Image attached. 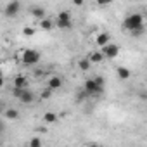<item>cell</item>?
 <instances>
[{"instance_id":"83f0119b","label":"cell","mask_w":147,"mask_h":147,"mask_svg":"<svg viewBox=\"0 0 147 147\" xmlns=\"http://www.w3.org/2000/svg\"><path fill=\"white\" fill-rule=\"evenodd\" d=\"M0 76H4V75H2V69H0Z\"/></svg>"},{"instance_id":"484cf974","label":"cell","mask_w":147,"mask_h":147,"mask_svg":"<svg viewBox=\"0 0 147 147\" xmlns=\"http://www.w3.org/2000/svg\"><path fill=\"white\" fill-rule=\"evenodd\" d=\"M4 128H5V125H4L2 121H0V133H2V131H4Z\"/></svg>"},{"instance_id":"ffe728a7","label":"cell","mask_w":147,"mask_h":147,"mask_svg":"<svg viewBox=\"0 0 147 147\" xmlns=\"http://www.w3.org/2000/svg\"><path fill=\"white\" fill-rule=\"evenodd\" d=\"M50 95H52V88H45V90H42V94H40V97L43 99V100H47V99H50Z\"/></svg>"},{"instance_id":"8fae6325","label":"cell","mask_w":147,"mask_h":147,"mask_svg":"<svg viewBox=\"0 0 147 147\" xmlns=\"http://www.w3.org/2000/svg\"><path fill=\"white\" fill-rule=\"evenodd\" d=\"M109 40H111L109 33H99V35H97V38H95V43H97L99 47H104L106 43H109Z\"/></svg>"},{"instance_id":"d4e9b609","label":"cell","mask_w":147,"mask_h":147,"mask_svg":"<svg viewBox=\"0 0 147 147\" xmlns=\"http://www.w3.org/2000/svg\"><path fill=\"white\" fill-rule=\"evenodd\" d=\"M5 85V80H4V76H0V88H2Z\"/></svg>"},{"instance_id":"8992f818","label":"cell","mask_w":147,"mask_h":147,"mask_svg":"<svg viewBox=\"0 0 147 147\" xmlns=\"http://www.w3.org/2000/svg\"><path fill=\"white\" fill-rule=\"evenodd\" d=\"M102 50V54H104V57H107V59H114V57H118L119 55V47L116 45V43H106L104 47H100Z\"/></svg>"},{"instance_id":"4316f807","label":"cell","mask_w":147,"mask_h":147,"mask_svg":"<svg viewBox=\"0 0 147 147\" xmlns=\"http://www.w3.org/2000/svg\"><path fill=\"white\" fill-rule=\"evenodd\" d=\"M2 106H4V104H2V102H0V114H2V111H4V107H2Z\"/></svg>"},{"instance_id":"9c48e42d","label":"cell","mask_w":147,"mask_h":147,"mask_svg":"<svg viewBox=\"0 0 147 147\" xmlns=\"http://www.w3.org/2000/svg\"><path fill=\"white\" fill-rule=\"evenodd\" d=\"M88 61H90L92 64H99V62L104 61V54H102L100 50H95V52H92V54L88 55Z\"/></svg>"},{"instance_id":"ba28073f","label":"cell","mask_w":147,"mask_h":147,"mask_svg":"<svg viewBox=\"0 0 147 147\" xmlns=\"http://www.w3.org/2000/svg\"><path fill=\"white\" fill-rule=\"evenodd\" d=\"M47 87H49V88H52V90H57V88H61V87H62V80H61L59 76H50V78H49V82H47Z\"/></svg>"},{"instance_id":"277c9868","label":"cell","mask_w":147,"mask_h":147,"mask_svg":"<svg viewBox=\"0 0 147 147\" xmlns=\"http://www.w3.org/2000/svg\"><path fill=\"white\" fill-rule=\"evenodd\" d=\"M83 90H85V94H87V95H100V94L104 92V87H100L94 78H90V80H87V82H85Z\"/></svg>"},{"instance_id":"603a6c76","label":"cell","mask_w":147,"mask_h":147,"mask_svg":"<svg viewBox=\"0 0 147 147\" xmlns=\"http://www.w3.org/2000/svg\"><path fill=\"white\" fill-rule=\"evenodd\" d=\"M95 2H97V5L104 7V5H109L111 4V0H95Z\"/></svg>"},{"instance_id":"cb8c5ba5","label":"cell","mask_w":147,"mask_h":147,"mask_svg":"<svg viewBox=\"0 0 147 147\" xmlns=\"http://www.w3.org/2000/svg\"><path fill=\"white\" fill-rule=\"evenodd\" d=\"M73 4H75V5H78V7H80V5H83V0H73Z\"/></svg>"},{"instance_id":"5bb4252c","label":"cell","mask_w":147,"mask_h":147,"mask_svg":"<svg viewBox=\"0 0 147 147\" xmlns=\"http://www.w3.org/2000/svg\"><path fill=\"white\" fill-rule=\"evenodd\" d=\"M116 73H118L119 80H128V78H130V69H126V67H123V66H119V67L116 69Z\"/></svg>"},{"instance_id":"d6986e66","label":"cell","mask_w":147,"mask_h":147,"mask_svg":"<svg viewBox=\"0 0 147 147\" xmlns=\"http://www.w3.org/2000/svg\"><path fill=\"white\" fill-rule=\"evenodd\" d=\"M35 33H36V30H35V28H30V26L23 28V36H33Z\"/></svg>"},{"instance_id":"3957f363","label":"cell","mask_w":147,"mask_h":147,"mask_svg":"<svg viewBox=\"0 0 147 147\" xmlns=\"http://www.w3.org/2000/svg\"><path fill=\"white\" fill-rule=\"evenodd\" d=\"M54 24L57 26V28H61V30H67V28H71V14L67 12V11H62V12H59L57 14V18H55V21H54Z\"/></svg>"},{"instance_id":"44dd1931","label":"cell","mask_w":147,"mask_h":147,"mask_svg":"<svg viewBox=\"0 0 147 147\" xmlns=\"http://www.w3.org/2000/svg\"><path fill=\"white\" fill-rule=\"evenodd\" d=\"M28 145H30V147H40V145H42V140H40L38 137H35V138H31V140L28 142Z\"/></svg>"},{"instance_id":"52a82bcc","label":"cell","mask_w":147,"mask_h":147,"mask_svg":"<svg viewBox=\"0 0 147 147\" xmlns=\"http://www.w3.org/2000/svg\"><path fill=\"white\" fill-rule=\"evenodd\" d=\"M19 11H21V2H19V0H11V2L5 5L4 14H5L7 18H16V16L19 14Z\"/></svg>"},{"instance_id":"4fadbf2b","label":"cell","mask_w":147,"mask_h":147,"mask_svg":"<svg viewBox=\"0 0 147 147\" xmlns=\"http://www.w3.org/2000/svg\"><path fill=\"white\" fill-rule=\"evenodd\" d=\"M5 118L7 119H11V121H14V119H18L19 118V111L18 109H14V107H9V109H5Z\"/></svg>"},{"instance_id":"7c38bea8","label":"cell","mask_w":147,"mask_h":147,"mask_svg":"<svg viewBox=\"0 0 147 147\" xmlns=\"http://www.w3.org/2000/svg\"><path fill=\"white\" fill-rule=\"evenodd\" d=\"M31 16H33V18H36V19H43V18H45V9H43V7H40V5L31 7Z\"/></svg>"},{"instance_id":"9a60e30c","label":"cell","mask_w":147,"mask_h":147,"mask_svg":"<svg viewBox=\"0 0 147 147\" xmlns=\"http://www.w3.org/2000/svg\"><path fill=\"white\" fill-rule=\"evenodd\" d=\"M40 26H42L43 30H52L55 24H54V21H52V19H49V18H43V19H40Z\"/></svg>"},{"instance_id":"5b68a950","label":"cell","mask_w":147,"mask_h":147,"mask_svg":"<svg viewBox=\"0 0 147 147\" xmlns=\"http://www.w3.org/2000/svg\"><path fill=\"white\" fill-rule=\"evenodd\" d=\"M14 97H18L23 104H31L35 100V95L31 90H28V87L26 88H14Z\"/></svg>"},{"instance_id":"2e32d148","label":"cell","mask_w":147,"mask_h":147,"mask_svg":"<svg viewBox=\"0 0 147 147\" xmlns=\"http://www.w3.org/2000/svg\"><path fill=\"white\" fill-rule=\"evenodd\" d=\"M144 33H145V24H144V26H138V28H133V30L130 31V35H131L133 38H140Z\"/></svg>"},{"instance_id":"ac0fdd59","label":"cell","mask_w":147,"mask_h":147,"mask_svg":"<svg viewBox=\"0 0 147 147\" xmlns=\"http://www.w3.org/2000/svg\"><path fill=\"white\" fill-rule=\"evenodd\" d=\"M78 67H80L82 71H88V69L92 67V62L88 61V57H87V59H82V61L78 62Z\"/></svg>"},{"instance_id":"7402d4cb","label":"cell","mask_w":147,"mask_h":147,"mask_svg":"<svg viewBox=\"0 0 147 147\" xmlns=\"http://www.w3.org/2000/svg\"><path fill=\"white\" fill-rule=\"evenodd\" d=\"M94 80H95V82H97V83H99V85H100V87H106V80H104V78H102V76H95V78H94Z\"/></svg>"},{"instance_id":"7a4b0ae2","label":"cell","mask_w":147,"mask_h":147,"mask_svg":"<svg viewBox=\"0 0 147 147\" xmlns=\"http://www.w3.org/2000/svg\"><path fill=\"white\" fill-rule=\"evenodd\" d=\"M138 26H144V16L135 12V14H130L128 18H125L123 21V28L126 31H131L133 28H138Z\"/></svg>"},{"instance_id":"6da1fadb","label":"cell","mask_w":147,"mask_h":147,"mask_svg":"<svg viewBox=\"0 0 147 147\" xmlns=\"http://www.w3.org/2000/svg\"><path fill=\"white\" fill-rule=\"evenodd\" d=\"M40 62V54L33 49H24L21 52V64L24 66H35Z\"/></svg>"},{"instance_id":"30bf717a","label":"cell","mask_w":147,"mask_h":147,"mask_svg":"<svg viewBox=\"0 0 147 147\" xmlns=\"http://www.w3.org/2000/svg\"><path fill=\"white\" fill-rule=\"evenodd\" d=\"M26 87H28V80H26V76L18 75V76L14 78V88H26Z\"/></svg>"},{"instance_id":"e0dca14e","label":"cell","mask_w":147,"mask_h":147,"mask_svg":"<svg viewBox=\"0 0 147 147\" xmlns=\"http://www.w3.org/2000/svg\"><path fill=\"white\" fill-rule=\"evenodd\" d=\"M43 121H45L47 125L55 123V121H57V114H55V113H45V114H43Z\"/></svg>"}]
</instances>
